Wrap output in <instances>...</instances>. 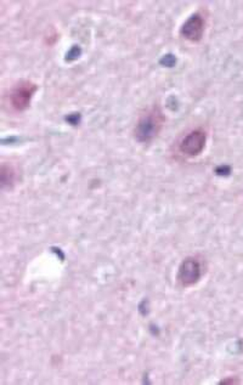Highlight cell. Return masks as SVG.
Listing matches in <instances>:
<instances>
[{
    "instance_id": "6da1fadb",
    "label": "cell",
    "mask_w": 243,
    "mask_h": 385,
    "mask_svg": "<svg viewBox=\"0 0 243 385\" xmlns=\"http://www.w3.org/2000/svg\"><path fill=\"white\" fill-rule=\"evenodd\" d=\"M164 124V116L158 107L145 112L137 123L134 137L142 144H148L158 137Z\"/></svg>"
},
{
    "instance_id": "7a4b0ae2",
    "label": "cell",
    "mask_w": 243,
    "mask_h": 385,
    "mask_svg": "<svg viewBox=\"0 0 243 385\" xmlns=\"http://www.w3.org/2000/svg\"><path fill=\"white\" fill-rule=\"evenodd\" d=\"M202 276V261L197 257H188L179 266L177 282L182 284V287H191L198 284Z\"/></svg>"
},
{
    "instance_id": "3957f363",
    "label": "cell",
    "mask_w": 243,
    "mask_h": 385,
    "mask_svg": "<svg viewBox=\"0 0 243 385\" xmlns=\"http://www.w3.org/2000/svg\"><path fill=\"white\" fill-rule=\"evenodd\" d=\"M36 90V84H33L32 81H20L11 89L10 97H9L11 107L16 111H25L26 108L30 106L32 97Z\"/></svg>"
},
{
    "instance_id": "277c9868",
    "label": "cell",
    "mask_w": 243,
    "mask_h": 385,
    "mask_svg": "<svg viewBox=\"0 0 243 385\" xmlns=\"http://www.w3.org/2000/svg\"><path fill=\"white\" fill-rule=\"evenodd\" d=\"M207 142V132L203 129H195L182 137L179 150L186 157H196L201 155Z\"/></svg>"
},
{
    "instance_id": "5b68a950",
    "label": "cell",
    "mask_w": 243,
    "mask_h": 385,
    "mask_svg": "<svg viewBox=\"0 0 243 385\" xmlns=\"http://www.w3.org/2000/svg\"><path fill=\"white\" fill-rule=\"evenodd\" d=\"M204 27H206V21L203 19V16L195 14L182 25L180 33L186 41L195 43L202 39Z\"/></svg>"
},
{
    "instance_id": "8992f818",
    "label": "cell",
    "mask_w": 243,
    "mask_h": 385,
    "mask_svg": "<svg viewBox=\"0 0 243 385\" xmlns=\"http://www.w3.org/2000/svg\"><path fill=\"white\" fill-rule=\"evenodd\" d=\"M0 177H1V186L4 188H10L11 185L15 181V172H14V169L11 167H8L6 164H3Z\"/></svg>"
}]
</instances>
